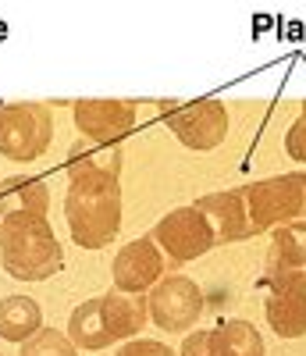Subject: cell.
Instances as JSON below:
<instances>
[{"instance_id":"obj_1","label":"cell","mask_w":306,"mask_h":356,"mask_svg":"<svg viewBox=\"0 0 306 356\" xmlns=\"http://www.w3.org/2000/svg\"><path fill=\"white\" fill-rule=\"evenodd\" d=\"M121 182L111 171H79L68 182L65 196V218L75 246L82 250H104L114 243L121 228Z\"/></svg>"},{"instance_id":"obj_2","label":"cell","mask_w":306,"mask_h":356,"mask_svg":"<svg viewBox=\"0 0 306 356\" xmlns=\"http://www.w3.org/2000/svg\"><path fill=\"white\" fill-rule=\"evenodd\" d=\"M0 267L18 282H47L65 267V250H61L47 214H0Z\"/></svg>"},{"instance_id":"obj_3","label":"cell","mask_w":306,"mask_h":356,"mask_svg":"<svg viewBox=\"0 0 306 356\" xmlns=\"http://www.w3.org/2000/svg\"><path fill=\"white\" fill-rule=\"evenodd\" d=\"M242 196H246L253 235L267 228H282L306 214V171L260 178V182H250L242 189Z\"/></svg>"},{"instance_id":"obj_4","label":"cell","mask_w":306,"mask_h":356,"mask_svg":"<svg viewBox=\"0 0 306 356\" xmlns=\"http://www.w3.org/2000/svg\"><path fill=\"white\" fill-rule=\"evenodd\" d=\"M54 143V114L47 104L0 107V157L15 164L40 161Z\"/></svg>"},{"instance_id":"obj_5","label":"cell","mask_w":306,"mask_h":356,"mask_svg":"<svg viewBox=\"0 0 306 356\" xmlns=\"http://www.w3.org/2000/svg\"><path fill=\"white\" fill-rule=\"evenodd\" d=\"M146 314L161 332L182 335L189 332L203 314V292L186 275H164L146 296Z\"/></svg>"},{"instance_id":"obj_6","label":"cell","mask_w":306,"mask_h":356,"mask_svg":"<svg viewBox=\"0 0 306 356\" xmlns=\"http://www.w3.org/2000/svg\"><path fill=\"white\" fill-rule=\"evenodd\" d=\"M153 243H157V250L171 264H189L214 250L210 228L196 207H178V211L164 214L157 221V228H153Z\"/></svg>"},{"instance_id":"obj_7","label":"cell","mask_w":306,"mask_h":356,"mask_svg":"<svg viewBox=\"0 0 306 356\" xmlns=\"http://www.w3.org/2000/svg\"><path fill=\"white\" fill-rule=\"evenodd\" d=\"M168 129L189 150H218L228 136V111L221 100H193L168 111Z\"/></svg>"},{"instance_id":"obj_8","label":"cell","mask_w":306,"mask_h":356,"mask_svg":"<svg viewBox=\"0 0 306 356\" xmlns=\"http://www.w3.org/2000/svg\"><path fill=\"white\" fill-rule=\"evenodd\" d=\"M267 324L282 339L306 335V271H271L267 292Z\"/></svg>"},{"instance_id":"obj_9","label":"cell","mask_w":306,"mask_h":356,"mask_svg":"<svg viewBox=\"0 0 306 356\" xmlns=\"http://www.w3.org/2000/svg\"><path fill=\"white\" fill-rule=\"evenodd\" d=\"M111 278L118 292H129V296H143L164 278V253L157 250L153 235L132 239L125 243V250H118L111 264Z\"/></svg>"},{"instance_id":"obj_10","label":"cell","mask_w":306,"mask_h":356,"mask_svg":"<svg viewBox=\"0 0 306 356\" xmlns=\"http://www.w3.org/2000/svg\"><path fill=\"white\" fill-rule=\"evenodd\" d=\"M193 207L203 214L214 246L239 243V239H250V235H253V225H250V211H246V196H242V189L207 193V196H200Z\"/></svg>"},{"instance_id":"obj_11","label":"cell","mask_w":306,"mask_h":356,"mask_svg":"<svg viewBox=\"0 0 306 356\" xmlns=\"http://www.w3.org/2000/svg\"><path fill=\"white\" fill-rule=\"evenodd\" d=\"M75 125L89 143H118L136 125L132 100H75Z\"/></svg>"},{"instance_id":"obj_12","label":"cell","mask_w":306,"mask_h":356,"mask_svg":"<svg viewBox=\"0 0 306 356\" xmlns=\"http://www.w3.org/2000/svg\"><path fill=\"white\" fill-rule=\"evenodd\" d=\"M100 307H104V321H107V332H111L114 342H132L143 332V324L150 321L143 296H129V292L111 289V292L100 296Z\"/></svg>"},{"instance_id":"obj_13","label":"cell","mask_w":306,"mask_h":356,"mask_svg":"<svg viewBox=\"0 0 306 356\" xmlns=\"http://www.w3.org/2000/svg\"><path fill=\"white\" fill-rule=\"evenodd\" d=\"M40 328H43V310L33 296L0 300V339L4 342H29Z\"/></svg>"},{"instance_id":"obj_14","label":"cell","mask_w":306,"mask_h":356,"mask_svg":"<svg viewBox=\"0 0 306 356\" xmlns=\"http://www.w3.org/2000/svg\"><path fill=\"white\" fill-rule=\"evenodd\" d=\"M68 339L75 349H107L114 346L111 332H107V321H104V307H100V296L97 300H86L72 310L68 317Z\"/></svg>"},{"instance_id":"obj_15","label":"cell","mask_w":306,"mask_h":356,"mask_svg":"<svg viewBox=\"0 0 306 356\" xmlns=\"http://www.w3.org/2000/svg\"><path fill=\"white\" fill-rule=\"evenodd\" d=\"M50 207V193L40 178L33 175H11L0 182V214L8 211H33V214H47Z\"/></svg>"},{"instance_id":"obj_16","label":"cell","mask_w":306,"mask_h":356,"mask_svg":"<svg viewBox=\"0 0 306 356\" xmlns=\"http://www.w3.org/2000/svg\"><path fill=\"white\" fill-rule=\"evenodd\" d=\"M271 271H306V221H289L271 235Z\"/></svg>"},{"instance_id":"obj_17","label":"cell","mask_w":306,"mask_h":356,"mask_svg":"<svg viewBox=\"0 0 306 356\" xmlns=\"http://www.w3.org/2000/svg\"><path fill=\"white\" fill-rule=\"evenodd\" d=\"M214 335H218V353L221 356H267L264 335L257 332V324L242 321V317L221 321L218 328H214Z\"/></svg>"},{"instance_id":"obj_18","label":"cell","mask_w":306,"mask_h":356,"mask_svg":"<svg viewBox=\"0 0 306 356\" xmlns=\"http://www.w3.org/2000/svg\"><path fill=\"white\" fill-rule=\"evenodd\" d=\"M22 356H79L72 339L57 328H40L29 342H22Z\"/></svg>"},{"instance_id":"obj_19","label":"cell","mask_w":306,"mask_h":356,"mask_svg":"<svg viewBox=\"0 0 306 356\" xmlns=\"http://www.w3.org/2000/svg\"><path fill=\"white\" fill-rule=\"evenodd\" d=\"M182 356H221L218 353V335L214 332H193L182 342Z\"/></svg>"},{"instance_id":"obj_20","label":"cell","mask_w":306,"mask_h":356,"mask_svg":"<svg viewBox=\"0 0 306 356\" xmlns=\"http://www.w3.org/2000/svg\"><path fill=\"white\" fill-rule=\"evenodd\" d=\"M114 356H175V349L164 342H153V339H132V342H121Z\"/></svg>"},{"instance_id":"obj_21","label":"cell","mask_w":306,"mask_h":356,"mask_svg":"<svg viewBox=\"0 0 306 356\" xmlns=\"http://www.w3.org/2000/svg\"><path fill=\"white\" fill-rule=\"evenodd\" d=\"M285 154L292 161L306 164V122L303 118H296V122L289 125V132H285Z\"/></svg>"},{"instance_id":"obj_22","label":"cell","mask_w":306,"mask_h":356,"mask_svg":"<svg viewBox=\"0 0 306 356\" xmlns=\"http://www.w3.org/2000/svg\"><path fill=\"white\" fill-rule=\"evenodd\" d=\"M299 118H303V122H306V100H303V114H299Z\"/></svg>"},{"instance_id":"obj_23","label":"cell","mask_w":306,"mask_h":356,"mask_svg":"<svg viewBox=\"0 0 306 356\" xmlns=\"http://www.w3.org/2000/svg\"><path fill=\"white\" fill-rule=\"evenodd\" d=\"M0 356H4V353H0Z\"/></svg>"}]
</instances>
